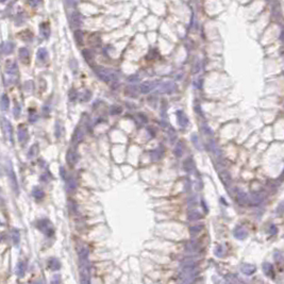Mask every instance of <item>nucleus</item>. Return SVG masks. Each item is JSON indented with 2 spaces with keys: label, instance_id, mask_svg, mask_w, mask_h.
<instances>
[{
  "label": "nucleus",
  "instance_id": "obj_9",
  "mask_svg": "<svg viewBox=\"0 0 284 284\" xmlns=\"http://www.w3.org/2000/svg\"><path fill=\"white\" fill-rule=\"evenodd\" d=\"M66 160H67L68 164H69L70 166L75 165V164L77 163V161H78V156H77V152H76L75 149L70 148V149L68 150L67 156H66Z\"/></svg>",
  "mask_w": 284,
  "mask_h": 284
},
{
  "label": "nucleus",
  "instance_id": "obj_31",
  "mask_svg": "<svg viewBox=\"0 0 284 284\" xmlns=\"http://www.w3.org/2000/svg\"><path fill=\"white\" fill-rule=\"evenodd\" d=\"M76 187H77V183H76L75 179L74 178H70L67 180V189L68 191H75Z\"/></svg>",
  "mask_w": 284,
  "mask_h": 284
},
{
  "label": "nucleus",
  "instance_id": "obj_28",
  "mask_svg": "<svg viewBox=\"0 0 284 284\" xmlns=\"http://www.w3.org/2000/svg\"><path fill=\"white\" fill-rule=\"evenodd\" d=\"M227 281L229 284H240V281L235 275H228L227 276Z\"/></svg>",
  "mask_w": 284,
  "mask_h": 284
},
{
  "label": "nucleus",
  "instance_id": "obj_6",
  "mask_svg": "<svg viewBox=\"0 0 284 284\" xmlns=\"http://www.w3.org/2000/svg\"><path fill=\"white\" fill-rule=\"evenodd\" d=\"M17 135H18V142L20 145H25L27 142H28V138H29V133H28V129H27L26 126H23V125H20V126L18 127V133H17Z\"/></svg>",
  "mask_w": 284,
  "mask_h": 284
},
{
  "label": "nucleus",
  "instance_id": "obj_34",
  "mask_svg": "<svg viewBox=\"0 0 284 284\" xmlns=\"http://www.w3.org/2000/svg\"><path fill=\"white\" fill-rule=\"evenodd\" d=\"M201 218V214L197 211H192L189 214V220H197V219Z\"/></svg>",
  "mask_w": 284,
  "mask_h": 284
},
{
  "label": "nucleus",
  "instance_id": "obj_22",
  "mask_svg": "<svg viewBox=\"0 0 284 284\" xmlns=\"http://www.w3.org/2000/svg\"><path fill=\"white\" fill-rule=\"evenodd\" d=\"M82 54H83V56H84V59H85L86 62L92 65V64H93V62H94V54H93V52H92L91 50H87V49H85V50H83Z\"/></svg>",
  "mask_w": 284,
  "mask_h": 284
},
{
  "label": "nucleus",
  "instance_id": "obj_25",
  "mask_svg": "<svg viewBox=\"0 0 284 284\" xmlns=\"http://www.w3.org/2000/svg\"><path fill=\"white\" fill-rule=\"evenodd\" d=\"M32 195H33V197H34V198L42 199L43 197L45 196V193H44V191L41 189V187L35 186L34 189H33V191H32Z\"/></svg>",
  "mask_w": 284,
  "mask_h": 284
},
{
  "label": "nucleus",
  "instance_id": "obj_12",
  "mask_svg": "<svg viewBox=\"0 0 284 284\" xmlns=\"http://www.w3.org/2000/svg\"><path fill=\"white\" fill-rule=\"evenodd\" d=\"M255 270H256L255 266L250 265V264H243V265L240 266V271L246 276L253 275V273H255Z\"/></svg>",
  "mask_w": 284,
  "mask_h": 284
},
{
  "label": "nucleus",
  "instance_id": "obj_21",
  "mask_svg": "<svg viewBox=\"0 0 284 284\" xmlns=\"http://www.w3.org/2000/svg\"><path fill=\"white\" fill-rule=\"evenodd\" d=\"M38 150H40V148H38V144L32 145V146L30 147V149H29V151H28V158H29V159H33V158H35V156H38Z\"/></svg>",
  "mask_w": 284,
  "mask_h": 284
},
{
  "label": "nucleus",
  "instance_id": "obj_45",
  "mask_svg": "<svg viewBox=\"0 0 284 284\" xmlns=\"http://www.w3.org/2000/svg\"><path fill=\"white\" fill-rule=\"evenodd\" d=\"M61 176H62L63 179H65V169H64L63 167L61 168Z\"/></svg>",
  "mask_w": 284,
  "mask_h": 284
},
{
  "label": "nucleus",
  "instance_id": "obj_39",
  "mask_svg": "<svg viewBox=\"0 0 284 284\" xmlns=\"http://www.w3.org/2000/svg\"><path fill=\"white\" fill-rule=\"evenodd\" d=\"M61 283V277L60 275H54L51 278V284H60Z\"/></svg>",
  "mask_w": 284,
  "mask_h": 284
},
{
  "label": "nucleus",
  "instance_id": "obj_40",
  "mask_svg": "<svg viewBox=\"0 0 284 284\" xmlns=\"http://www.w3.org/2000/svg\"><path fill=\"white\" fill-rule=\"evenodd\" d=\"M282 258H283V255L280 251H277L275 253V260L277 262H282Z\"/></svg>",
  "mask_w": 284,
  "mask_h": 284
},
{
  "label": "nucleus",
  "instance_id": "obj_44",
  "mask_svg": "<svg viewBox=\"0 0 284 284\" xmlns=\"http://www.w3.org/2000/svg\"><path fill=\"white\" fill-rule=\"evenodd\" d=\"M70 93H72V95H70V99L71 100H75V98H76V96H77V94H75V91L72 89V91H70Z\"/></svg>",
  "mask_w": 284,
  "mask_h": 284
},
{
  "label": "nucleus",
  "instance_id": "obj_43",
  "mask_svg": "<svg viewBox=\"0 0 284 284\" xmlns=\"http://www.w3.org/2000/svg\"><path fill=\"white\" fill-rule=\"evenodd\" d=\"M277 230L278 229L276 226H273H273H270V233H271V234H276V233H277Z\"/></svg>",
  "mask_w": 284,
  "mask_h": 284
},
{
  "label": "nucleus",
  "instance_id": "obj_47",
  "mask_svg": "<svg viewBox=\"0 0 284 284\" xmlns=\"http://www.w3.org/2000/svg\"><path fill=\"white\" fill-rule=\"evenodd\" d=\"M1 174H2V172H1V168H0V175H1Z\"/></svg>",
  "mask_w": 284,
  "mask_h": 284
},
{
  "label": "nucleus",
  "instance_id": "obj_38",
  "mask_svg": "<svg viewBox=\"0 0 284 284\" xmlns=\"http://www.w3.org/2000/svg\"><path fill=\"white\" fill-rule=\"evenodd\" d=\"M196 249H197V244L195 242H191L186 245V250H189V251H194Z\"/></svg>",
  "mask_w": 284,
  "mask_h": 284
},
{
  "label": "nucleus",
  "instance_id": "obj_11",
  "mask_svg": "<svg viewBox=\"0 0 284 284\" xmlns=\"http://www.w3.org/2000/svg\"><path fill=\"white\" fill-rule=\"evenodd\" d=\"M19 56V60L23 62V63H29V60H30V52L27 48L23 47V48L19 49L18 52Z\"/></svg>",
  "mask_w": 284,
  "mask_h": 284
},
{
  "label": "nucleus",
  "instance_id": "obj_8",
  "mask_svg": "<svg viewBox=\"0 0 284 284\" xmlns=\"http://www.w3.org/2000/svg\"><path fill=\"white\" fill-rule=\"evenodd\" d=\"M264 200V196L262 194L258 193H253L250 195V197H248V202L252 205H258Z\"/></svg>",
  "mask_w": 284,
  "mask_h": 284
},
{
  "label": "nucleus",
  "instance_id": "obj_1",
  "mask_svg": "<svg viewBox=\"0 0 284 284\" xmlns=\"http://www.w3.org/2000/svg\"><path fill=\"white\" fill-rule=\"evenodd\" d=\"M18 78V67H17L16 62L14 61H9L5 64V82L7 85H12L17 81Z\"/></svg>",
  "mask_w": 284,
  "mask_h": 284
},
{
  "label": "nucleus",
  "instance_id": "obj_32",
  "mask_svg": "<svg viewBox=\"0 0 284 284\" xmlns=\"http://www.w3.org/2000/svg\"><path fill=\"white\" fill-rule=\"evenodd\" d=\"M172 89H174V83L172 82H166L162 87V91L165 92V93H170Z\"/></svg>",
  "mask_w": 284,
  "mask_h": 284
},
{
  "label": "nucleus",
  "instance_id": "obj_14",
  "mask_svg": "<svg viewBox=\"0 0 284 284\" xmlns=\"http://www.w3.org/2000/svg\"><path fill=\"white\" fill-rule=\"evenodd\" d=\"M9 107H10V99L7 94H3V95L1 96V98H0V109L2 110L3 112H7L8 110H9Z\"/></svg>",
  "mask_w": 284,
  "mask_h": 284
},
{
  "label": "nucleus",
  "instance_id": "obj_26",
  "mask_svg": "<svg viewBox=\"0 0 284 284\" xmlns=\"http://www.w3.org/2000/svg\"><path fill=\"white\" fill-rule=\"evenodd\" d=\"M13 49H14V44L11 42H7L2 45V51L5 54L11 53V52L13 51Z\"/></svg>",
  "mask_w": 284,
  "mask_h": 284
},
{
  "label": "nucleus",
  "instance_id": "obj_13",
  "mask_svg": "<svg viewBox=\"0 0 284 284\" xmlns=\"http://www.w3.org/2000/svg\"><path fill=\"white\" fill-rule=\"evenodd\" d=\"M233 234H234V236H235L237 240H245V238L247 237V235H248L247 231L245 230L244 228H242V227H237V228L234 229Z\"/></svg>",
  "mask_w": 284,
  "mask_h": 284
},
{
  "label": "nucleus",
  "instance_id": "obj_19",
  "mask_svg": "<svg viewBox=\"0 0 284 284\" xmlns=\"http://www.w3.org/2000/svg\"><path fill=\"white\" fill-rule=\"evenodd\" d=\"M48 266L50 269L52 270H58L61 268V263L56 258H51L48 261Z\"/></svg>",
  "mask_w": 284,
  "mask_h": 284
},
{
  "label": "nucleus",
  "instance_id": "obj_4",
  "mask_svg": "<svg viewBox=\"0 0 284 284\" xmlns=\"http://www.w3.org/2000/svg\"><path fill=\"white\" fill-rule=\"evenodd\" d=\"M1 125H2V130L5 133V136L10 143H13V129H12V125L7 118H2L1 120Z\"/></svg>",
  "mask_w": 284,
  "mask_h": 284
},
{
  "label": "nucleus",
  "instance_id": "obj_16",
  "mask_svg": "<svg viewBox=\"0 0 284 284\" xmlns=\"http://www.w3.org/2000/svg\"><path fill=\"white\" fill-rule=\"evenodd\" d=\"M153 84H154L153 82H148V81H146V82H144V83H142V84H140V93H143V94L149 93V92L151 91V89L154 87Z\"/></svg>",
  "mask_w": 284,
  "mask_h": 284
},
{
  "label": "nucleus",
  "instance_id": "obj_33",
  "mask_svg": "<svg viewBox=\"0 0 284 284\" xmlns=\"http://www.w3.org/2000/svg\"><path fill=\"white\" fill-rule=\"evenodd\" d=\"M215 254H216L218 258H221V256L225 255V252H226V250H225V247L224 246H217L216 248H215Z\"/></svg>",
  "mask_w": 284,
  "mask_h": 284
},
{
  "label": "nucleus",
  "instance_id": "obj_17",
  "mask_svg": "<svg viewBox=\"0 0 284 284\" xmlns=\"http://www.w3.org/2000/svg\"><path fill=\"white\" fill-rule=\"evenodd\" d=\"M36 58L40 62H46L48 60V51L46 48H40L38 53H36Z\"/></svg>",
  "mask_w": 284,
  "mask_h": 284
},
{
  "label": "nucleus",
  "instance_id": "obj_5",
  "mask_svg": "<svg viewBox=\"0 0 284 284\" xmlns=\"http://www.w3.org/2000/svg\"><path fill=\"white\" fill-rule=\"evenodd\" d=\"M95 71H96V74H97V75L99 76V78H100L101 80H103V81H105V82H109L110 80L115 79V78H114V74H113L112 71H110V70H107L105 68L96 67V68H95Z\"/></svg>",
  "mask_w": 284,
  "mask_h": 284
},
{
  "label": "nucleus",
  "instance_id": "obj_37",
  "mask_svg": "<svg viewBox=\"0 0 284 284\" xmlns=\"http://www.w3.org/2000/svg\"><path fill=\"white\" fill-rule=\"evenodd\" d=\"M192 142L195 144V146H196V148L197 149H201V146H200V142H199V140H198V136L196 134H194L193 136H192Z\"/></svg>",
  "mask_w": 284,
  "mask_h": 284
},
{
  "label": "nucleus",
  "instance_id": "obj_41",
  "mask_svg": "<svg viewBox=\"0 0 284 284\" xmlns=\"http://www.w3.org/2000/svg\"><path fill=\"white\" fill-rule=\"evenodd\" d=\"M120 111H121V109L119 107H113L111 114H119V113H120Z\"/></svg>",
  "mask_w": 284,
  "mask_h": 284
},
{
  "label": "nucleus",
  "instance_id": "obj_27",
  "mask_svg": "<svg viewBox=\"0 0 284 284\" xmlns=\"http://www.w3.org/2000/svg\"><path fill=\"white\" fill-rule=\"evenodd\" d=\"M237 202L240 203V205H245L248 203V196H247V194L245 193H238L237 194Z\"/></svg>",
  "mask_w": 284,
  "mask_h": 284
},
{
  "label": "nucleus",
  "instance_id": "obj_15",
  "mask_svg": "<svg viewBox=\"0 0 284 284\" xmlns=\"http://www.w3.org/2000/svg\"><path fill=\"white\" fill-rule=\"evenodd\" d=\"M177 116H178V122H179V125L182 127V128H184V127L187 126V123H189V119H187L186 115L184 114L182 111H178L177 112Z\"/></svg>",
  "mask_w": 284,
  "mask_h": 284
},
{
  "label": "nucleus",
  "instance_id": "obj_2",
  "mask_svg": "<svg viewBox=\"0 0 284 284\" xmlns=\"http://www.w3.org/2000/svg\"><path fill=\"white\" fill-rule=\"evenodd\" d=\"M7 172H8V177H9V182L11 184L12 189L14 191L15 194H18V183H17L16 175H15L14 170H13V166L10 161H8L7 164Z\"/></svg>",
  "mask_w": 284,
  "mask_h": 284
},
{
  "label": "nucleus",
  "instance_id": "obj_36",
  "mask_svg": "<svg viewBox=\"0 0 284 284\" xmlns=\"http://www.w3.org/2000/svg\"><path fill=\"white\" fill-rule=\"evenodd\" d=\"M12 237H13V242L15 245H17L19 243V232L17 230H13L12 232Z\"/></svg>",
  "mask_w": 284,
  "mask_h": 284
},
{
  "label": "nucleus",
  "instance_id": "obj_46",
  "mask_svg": "<svg viewBox=\"0 0 284 284\" xmlns=\"http://www.w3.org/2000/svg\"><path fill=\"white\" fill-rule=\"evenodd\" d=\"M31 284H44V282H42V281H35V282H33V283H31Z\"/></svg>",
  "mask_w": 284,
  "mask_h": 284
},
{
  "label": "nucleus",
  "instance_id": "obj_3",
  "mask_svg": "<svg viewBox=\"0 0 284 284\" xmlns=\"http://www.w3.org/2000/svg\"><path fill=\"white\" fill-rule=\"evenodd\" d=\"M36 227L40 231H42L44 234H46L47 236H51L53 235V227H52L51 222L48 220V219H41L36 222Z\"/></svg>",
  "mask_w": 284,
  "mask_h": 284
},
{
  "label": "nucleus",
  "instance_id": "obj_7",
  "mask_svg": "<svg viewBox=\"0 0 284 284\" xmlns=\"http://www.w3.org/2000/svg\"><path fill=\"white\" fill-rule=\"evenodd\" d=\"M82 21H83V18H82V15L80 14L79 12H74L70 15V26L72 28L80 27L82 25Z\"/></svg>",
  "mask_w": 284,
  "mask_h": 284
},
{
  "label": "nucleus",
  "instance_id": "obj_35",
  "mask_svg": "<svg viewBox=\"0 0 284 284\" xmlns=\"http://www.w3.org/2000/svg\"><path fill=\"white\" fill-rule=\"evenodd\" d=\"M75 40H76V42H77L78 44H80V45L83 43V34H82L81 31L78 30V31H76V32H75Z\"/></svg>",
  "mask_w": 284,
  "mask_h": 284
},
{
  "label": "nucleus",
  "instance_id": "obj_30",
  "mask_svg": "<svg viewBox=\"0 0 284 284\" xmlns=\"http://www.w3.org/2000/svg\"><path fill=\"white\" fill-rule=\"evenodd\" d=\"M174 151H175V153L177 156H181L182 153H183V143H181V142L178 143V144L176 145Z\"/></svg>",
  "mask_w": 284,
  "mask_h": 284
},
{
  "label": "nucleus",
  "instance_id": "obj_10",
  "mask_svg": "<svg viewBox=\"0 0 284 284\" xmlns=\"http://www.w3.org/2000/svg\"><path fill=\"white\" fill-rule=\"evenodd\" d=\"M219 177H220L222 183L227 186V189H229L231 183H232V178H231L230 174L228 171H226V170H224L222 172H219Z\"/></svg>",
  "mask_w": 284,
  "mask_h": 284
},
{
  "label": "nucleus",
  "instance_id": "obj_42",
  "mask_svg": "<svg viewBox=\"0 0 284 284\" xmlns=\"http://www.w3.org/2000/svg\"><path fill=\"white\" fill-rule=\"evenodd\" d=\"M19 114H20V107H15V110H14V116L16 117H19Z\"/></svg>",
  "mask_w": 284,
  "mask_h": 284
},
{
  "label": "nucleus",
  "instance_id": "obj_20",
  "mask_svg": "<svg viewBox=\"0 0 284 284\" xmlns=\"http://www.w3.org/2000/svg\"><path fill=\"white\" fill-rule=\"evenodd\" d=\"M263 271L266 276L268 277H273V267L271 266V264L269 263H264L263 264Z\"/></svg>",
  "mask_w": 284,
  "mask_h": 284
},
{
  "label": "nucleus",
  "instance_id": "obj_18",
  "mask_svg": "<svg viewBox=\"0 0 284 284\" xmlns=\"http://www.w3.org/2000/svg\"><path fill=\"white\" fill-rule=\"evenodd\" d=\"M26 263L23 261H20L18 262V264H17V267H16V273L18 277H23L25 276V273H26Z\"/></svg>",
  "mask_w": 284,
  "mask_h": 284
},
{
  "label": "nucleus",
  "instance_id": "obj_29",
  "mask_svg": "<svg viewBox=\"0 0 284 284\" xmlns=\"http://www.w3.org/2000/svg\"><path fill=\"white\" fill-rule=\"evenodd\" d=\"M203 229V225H196V226H192L189 228V232L192 235H195L197 233H199Z\"/></svg>",
  "mask_w": 284,
  "mask_h": 284
},
{
  "label": "nucleus",
  "instance_id": "obj_24",
  "mask_svg": "<svg viewBox=\"0 0 284 284\" xmlns=\"http://www.w3.org/2000/svg\"><path fill=\"white\" fill-rule=\"evenodd\" d=\"M183 167H184V169L186 170L187 172H192V171H193V170L195 169V164H194L193 160H192V159H187L186 161L184 162Z\"/></svg>",
  "mask_w": 284,
  "mask_h": 284
},
{
  "label": "nucleus",
  "instance_id": "obj_23",
  "mask_svg": "<svg viewBox=\"0 0 284 284\" xmlns=\"http://www.w3.org/2000/svg\"><path fill=\"white\" fill-rule=\"evenodd\" d=\"M41 34L44 36L45 38H48L50 35V28H49L48 23H42L41 25Z\"/></svg>",
  "mask_w": 284,
  "mask_h": 284
}]
</instances>
